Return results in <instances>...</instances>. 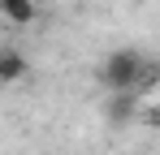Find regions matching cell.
Masks as SVG:
<instances>
[{"instance_id":"6da1fadb","label":"cell","mask_w":160,"mask_h":155,"mask_svg":"<svg viewBox=\"0 0 160 155\" xmlns=\"http://www.w3.org/2000/svg\"><path fill=\"white\" fill-rule=\"evenodd\" d=\"M100 86H104L108 95H117V91H134L138 82H143V56L134 48H117L104 56V65H100Z\"/></svg>"},{"instance_id":"7a4b0ae2","label":"cell","mask_w":160,"mask_h":155,"mask_svg":"<svg viewBox=\"0 0 160 155\" xmlns=\"http://www.w3.org/2000/svg\"><path fill=\"white\" fill-rule=\"evenodd\" d=\"M35 17H39L35 0H0V26L4 30H26Z\"/></svg>"},{"instance_id":"3957f363","label":"cell","mask_w":160,"mask_h":155,"mask_svg":"<svg viewBox=\"0 0 160 155\" xmlns=\"http://www.w3.org/2000/svg\"><path fill=\"white\" fill-rule=\"evenodd\" d=\"M30 73L26 56L18 48H0V86H13V82H22V78Z\"/></svg>"},{"instance_id":"277c9868","label":"cell","mask_w":160,"mask_h":155,"mask_svg":"<svg viewBox=\"0 0 160 155\" xmlns=\"http://www.w3.org/2000/svg\"><path fill=\"white\" fill-rule=\"evenodd\" d=\"M152 125H160V103H156V108H152Z\"/></svg>"}]
</instances>
